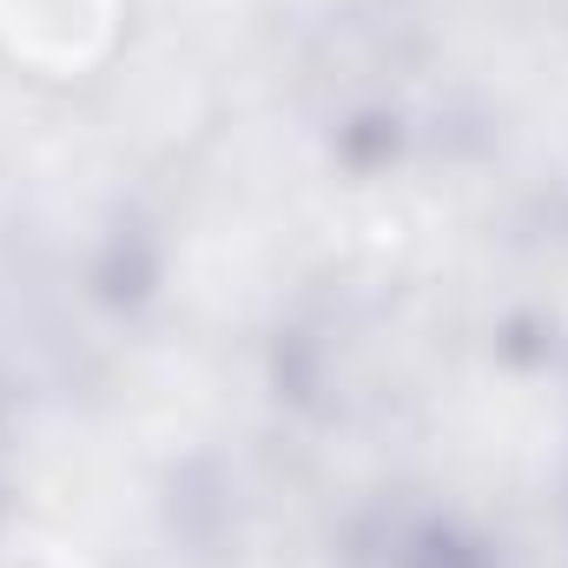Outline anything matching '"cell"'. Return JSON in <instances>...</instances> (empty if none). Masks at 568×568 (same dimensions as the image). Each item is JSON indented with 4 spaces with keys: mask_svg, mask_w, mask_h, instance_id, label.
<instances>
[{
    "mask_svg": "<svg viewBox=\"0 0 568 568\" xmlns=\"http://www.w3.org/2000/svg\"><path fill=\"white\" fill-rule=\"evenodd\" d=\"M120 40V0H0V47L7 60L73 80L106 60Z\"/></svg>",
    "mask_w": 568,
    "mask_h": 568,
    "instance_id": "6da1fadb",
    "label": "cell"
}]
</instances>
